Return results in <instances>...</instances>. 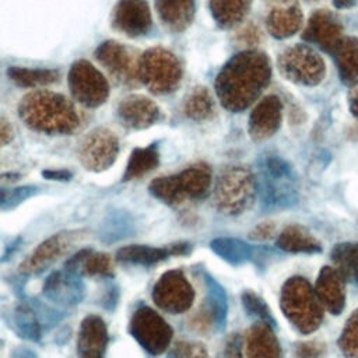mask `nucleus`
Returning <instances> with one entry per match:
<instances>
[{
	"mask_svg": "<svg viewBox=\"0 0 358 358\" xmlns=\"http://www.w3.org/2000/svg\"><path fill=\"white\" fill-rule=\"evenodd\" d=\"M343 27L340 21L330 11L320 10L316 11L303 31V39L319 45L326 52H330L337 42L343 38Z\"/></svg>",
	"mask_w": 358,
	"mask_h": 358,
	"instance_id": "6ab92c4d",
	"label": "nucleus"
},
{
	"mask_svg": "<svg viewBox=\"0 0 358 358\" xmlns=\"http://www.w3.org/2000/svg\"><path fill=\"white\" fill-rule=\"evenodd\" d=\"M277 243L282 250L292 253H315L320 250V243L303 228L295 225L285 228Z\"/></svg>",
	"mask_w": 358,
	"mask_h": 358,
	"instance_id": "c85d7f7f",
	"label": "nucleus"
},
{
	"mask_svg": "<svg viewBox=\"0 0 358 358\" xmlns=\"http://www.w3.org/2000/svg\"><path fill=\"white\" fill-rule=\"evenodd\" d=\"M119 141L113 131L98 127L90 131L83 140L78 158L87 171L101 172L108 169L117 158Z\"/></svg>",
	"mask_w": 358,
	"mask_h": 358,
	"instance_id": "9d476101",
	"label": "nucleus"
},
{
	"mask_svg": "<svg viewBox=\"0 0 358 358\" xmlns=\"http://www.w3.org/2000/svg\"><path fill=\"white\" fill-rule=\"evenodd\" d=\"M152 298L159 308L171 312H180L190 306L193 292L180 271H169L155 284Z\"/></svg>",
	"mask_w": 358,
	"mask_h": 358,
	"instance_id": "2eb2a0df",
	"label": "nucleus"
},
{
	"mask_svg": "<svg viewBox=\"0 0 358 358\" xmlns=\"http://www.w3.org/2000/svg\"><path fill=\"white\" fill-rule=\"evenodd\" d=\"M211 248L217 255L231 263H243L250 256L249 246L236 239L220 238L211 243Z\"/></svg>",
	"mask_w": 358,
	"mask_h": 358,
	"instance_id": "c9c22d12",
	"label": "nucleus"
},
{
	"mask_svg": "<svg viewBox=\"0 0 358 358\" xmlns=\"http://www.w3.org/2000/svg\"><path fill=\"white\" fill-rule=\"evenodd\" d=\"M211 180L210 168L197 164L175 176L157 178L150 183V192L161 201L176 206L186 199H201L207 194Z\"/></svg>",
	"mask_w": 358,
	"mask_h": 358,
	"instance_id": "20e7f679",
	"label": "nucleus"
},
{
	"mask_svg": "<svg viewBox=\"0 0 358 358\" xmlns=\"http://www.w3.org/2000/svg\"><path fill=\"white\" fill-rule=\"evenodd\" d=\"M69 87L73 98L90 108L102 105L109 95L106 78L87 60L73 63L69 71Z\"/></svg>",
	"mask_w": 358,
	"mask_h": 358,
	"instance_id": "6e6552de",
	"label": "nucleus"
},
{
	"mask_svg": "<svg viewBox=\"0 0 358 358\" xmlns=\"http://www.w3.org/2000/svg\"><path fill=\"white\" fill-rule=\"evenodd\" d=\"M155 7L162 22L172 31H183L193 20V0H157Z\"/></svg>",
	"mask_w": 358,
	"mask_h": 358,
	"instance_id": "393cba45",
	"label": "nucleus"
},
{
	"mask_svg": "<svg viewBox=\"0 0 358 358\" xmlns=\"http://www.w3.org/2000/svg\"><path fill=\"white\" fill-rule=\"evenodd\" d=\"M317 295L323 301V303H326L327 308L331 309L334 313L343 309V285L340 284L338 275L327 267H324L320 278H317Z\"/></svg>",
	"mask_w": 358,
	"mask_h": 358,
	"instance_id": "c756f323",
	"label": "nucleus"
},
{
	"mask_svg": "<svg viewBox=\"0 0 358 358\" xmlns=\"http://www.w3.org/2000/svg\"><path fill=\"white\" fill-rule=\"evenodd\" d=\"M29 303H31L32 309L36 313V317H38V320H39V323L42 326V330H43V327L45 329L53 327L56 323L63 320L64 316H66L64 310L57 309L55 306H50V305H48V303L42 302V301L35 299V301H31Z\"/></svg>",
	"mask_w": 358,
	"mask_h": 358,
	"instance_id": "4c0bfd02",
	"label": "nucleus"
},
{
	"mask_svg": "<svg viewBox=\"0 0 358 358\" xmlns=\"http://www.w3.org/2000/svg\"><path fill=\"white\" fill-rule=\"evenodd\" d=\"M172 355L173 358H207L201 345L187 343H178L172 351Z\"/></svg>",
	"mask_w": 358,
	"mask_h": 358,
	"instance_id": "a19ab883",
	"label": "nucleus"
},
{
	"mask_svg": "<svg viewBox=\"0 0 358 358\" xmlns=\"http://www.w3.org/2000/svg\"><path fill=\"white\" fill-rule=\"evenodd\" d=\"M63 268L80 277L101 275L109 278L113 275V264L110 256L108 253L95 252L88 248L80 249L73 256H70L66 260Z\"/></svg>",
	"mask_w": 358,
	"mask_h": 358,
	"instance_id": "4be33fe9",
	"label": "nucleus"
},
{
	"mask_svg": "<svg viewBox=\"0 0 358 358\" xmlns=\"http://www.w3.org/2000/svg\"><path fill=\"white\" fill-rule=\"evenodd\" d=\"M278 67L287 80L302 85L319 84L326 71L322 57L305 45H296L284 50L280 55Z\"/></svg>",
	"mask_w": 358,
	"mask_h": 358,
	"instance_id": "0eeeda50",
	"label": "nucleus"
},
{
	"mask_svg": "<svg viewBox=\"0 0 358 358\" xmlns=\"http://www.w3.org/2000/svg\"><path fill=\"white\" fill-rule=\"evenodd\" d=\"M344 348L352 355L358 354V312L354 317H351L343 337Z\"/></svg>",
	"mask_w": 358,
	"mask_h": 358,
	"instance_id": "ea45409f",
	"label": "nucleus"
},
{
	"mask_svg": "<svg viewBox=\"0 0 358 358\" xmlns=\"http://www.w3.org/2000/svg\"><path fill=\"white\" fill-rule=\"evenodd\" d=\"M13 127L4 119H0V147L8 144L13 140Z\"/></svg>",
	"mask_w": 358,
	"mask_h": 358,
	"instance_id": "c03bdc74",
	"label": "nucleus"
},
{
	"mask_svg": "<svg viewBox=\"0 0 358 358\" xmlns=\"http://www.w3.org/2000/svg\"><path fill=\"white\" fill-rule=\"evenodd\" d=\"M250 6V0H210V10L222 28L236 25L243 20Z\"/></svg>",
	"mask_w": 358,
	"mask_h": 358,
	"instance_id": "bb28decb",
	"label": "nucleus"
},
{
	"mask_svg": "<svg viewBox=\"0 0 358 358\" xmlns=\"http://www.w3.org/2000/svg\"><path fill=\"white\" fill-rule=\"evenodd\" d=\"M7 76L20 87L36 88L53 84L59 78V71L52 69H28L13 66L7 70Z\"/></svg>",
	"mask_w": 358,
	"mask_h": 358,
	"instance_id": "cd10ccee",
	"label": "nucleus"
},
{
	"mask_svg": "<svg viewBox=\"0 0 358 358\" xmlns=\"http://www.w3.org/2000/svg\"><path fill=\"white\" fill-rule=\"evenodd\" d=\"M158 159L159 155L155 145L133 150L123 175V180H133L144 176L158 165Z\"/></svg>",
	"mask_w": 358,
	"mask_h": 358,
	"instance_id": "7c9ffc66",
	"label": "nucleus"
},
{
	"mask_svg": "<svg viewBox=\"0 0 358 358\" xmlns=\"http://www.w3.org/2000/svg\"><path fill=\"white\" fill-rule=\"evenodd\" d=\"M180 77L179 60L162 48H152L138 57V80L154 94L175 91Z\"/></svg>",
	"mask_w": 358,
	"mask_h": 358,
	"instance_id": "39448f33",
	"label": "nucleus"
},
{
	"mask_svg": "<svg viewBox=\"0 0 358 358\" xmlns=\"http://www.w3.org/2000/svg\"><path fill=\"white\" fill-rule=\"evenodd\" d=\"M42 176L50 180H70L73 173L67 169H48L42 172Z\"/></svg>",
	"mask_w": 358,
	"mask_h": 358,
	"instance_id": "37998d69",
	"label": "nucleus"
},
{
	"mask_svg": "<svg viewBox=\"0 0 358 358\" xmlns=\"http://www.w3.org/2000/svg\"><path fill=\"white\" fill-rule=\"evenodd\" d=\"M255 180L252 173L242 166H231L217 182L215 201L227 214L243 211L253 199Z\"/></svg>",
	"mask_w": 358,
	"mask_h": 358,
	"instance_id": "423d86ee",
	"label": "nucleus"
},
{
	"mask_svg": "<svg viewBox=\"0 0 358 358\" xmlns=\"http://www.w3.org/2000/svg\"><path fill=\"white\" fill-rule=\"evenodd\" d=\"M341 80L347 84L358 81V39L341 38L330 50Z\"/></svg>",
	"mask_w": 358,
	"mask_h": 358,
	"instance_id": "b1692460",
	"label": "nucleus"
},
{
	"mask_svg": "<svg viewBox=\"0 0 358 358\" xmlns=\"http://www.w3.org/2000/svg\"><path fill=\"white\" fill-rule=\"evenodd\" d=\"M331 257L343 277L358 282V243L337 245Z\"/></svg>",
	"mask_w": 358,
	"mask_h": 358,
	"instance_id": "473e14b6",
	"label": "nucleus"
},
{
	"mask_svg": "<svg viewBox=\"0 0 358 358\" xmlns=\"http://www.w3.org/2000/svg\"><path fill=\"white\" fill-rule=\"evenodd\" d=\"M169 255H172L171 246L154 248L147 245H129V246L120 248L116 252V259L122 263L151 266L161 260H165Z\"/></svg>",
	"mask_w": 358,
	"mask_h": 358,
	"instance_id": "a878e982",
	"label": "nucleus"
},
{
	"mask_svg": "<svg viewBox=\"0 0 358 358\" xmlns=\"http://www.w3.org/2000/svg\"><path fill=\"white\" fill-rule=\"evenodd\" d=\"M18 113L29 129L45 134H69L80 124L74 105L62 94L48 90L27 94L18 105Z\"/></svg>",
	"mask_w": 358,
	"mask_h": 358,
	"instance_id": "f03ea898",
	"label": "nucleus"
},
{
	"mask_svg": "<svg viewBox=\"0 0 358 358\" xmlns=\"http://www.w3.org/2000/svg\"><path fill=\"white\" fill-rule=\"evenodd\" d=\"M117 298H119V291H117V288L113 287V285H110V287H108V289H106V292H105V296L102 298V301H101L99 303H101L105 309L112 310V309L116 306V303H117Z\"/></svg>",
	"mask_w": 358,
	"mask_h": 358,
	"instance_id": "79ce46f5",
	"label": "nucleus"
},
{
	"mask_svg": "<svg viewBox=\"0 0 358 358\" xmlns=\"http://www.w3.org/2000/svg\"><path fill=\"white\" fill-rule=\"evenodd\" d=\"M108 340V327L103 319L98 315L85 316L77 336L78 358H103Z\"/></svg>",
	"mask_w": 358,
	"mask_h": 358,
	"instance_id": "f3484780",
	"label": "nucleus"
},
{
	"mask_svg": "<svg viewBox=\"0 0 358 358\" xmlns=\"http://www.w3.org/2000/svg\"><path fill=\"white\" fill-rule=\"evenodd\" d=\"M115 29L129 35L140 36L151 28V13L145 0H119L112 13Z\"/></svg>",
	"mask_w": 358,
	"mask_h": 358,
	"instance_id": "dca6fc26",
	"label": "nucleus"
},
{
	"mask_svg": "<svg viewBox=\"0 0 358 358\" xmlns=\"http://www.w3.org/2000/svg\"><path fill=\"white\" fill-rule=\"evenodd\" d=\"M117 116L127 127L145 129L159 119V109L143 95H130L119 103Z\"/></svg>",
	"mask_w": 358,
	"mask_h": 358,
	"instance_id": "aec40b11",
	"label": "nucleus"
},
{
	"mask_svg": "<svg viewBox=\"0 0 358 358\" xmlns=\"http://www.w3.org/2000/svg\"><path fill=\"white\" fill-rule=\"evenodd\" d=\"M1 344H3V341H1V340H0V347H1Z\"/></svg>",
	"mask_w": 358,
	"mask_h": 358,
	"instance_id": "8fccbe9b",
	"label": "nucleus"
},
{
	"mask_svg": "<svg viewBox=\"0 0 358 358\" xmlns=\"http://www.w3.org/2000/svg\"><path fill=\"white\" fill-rule=\"evenodd\" d=\"M130 334L150 354H161L169 344L172 330L168 323L151 308H138L129 324Z\"/></svg>",
	"mask_w": 358,
	"mask_h": 358,
	"instance_id": "1a4fd4ad",
	"label": "nucleus"
},
{
	"mask_svg": "<svg viewBox=\"0 0 358 358\" xmlns=\"http://www.w3.org/2000/svg\"><path fill=\"white\" fill-rule=\"evenodd\" d=\"M243 303H245V306L248 308L249 312L260 316L266 323H268V326H271L274 323L271 316H270V312H268V309H267V306L264 303V301H262L257 295L250 294V292L243 294Z\"/></svg>",
	"mask_w": 358,
	"mask_h": 358,
	"instance_id": "58836bf2",
	"label": "nucleus"
},
{
	"mask_svg": "<svg viewBox=\"0 0 358 358\" xmlns=\"http://www.w3.org/2000/svg\"><path fill=\"white\" fill-rule=\"evenodd\" d=\"M81 278L66 268L52 271L43 282L42 292L55 306H76L85 296V285Z\"/></svg>",
	"mask_w": 358,
	"mask_h": 358,
	"instance_id": "4468645a",
	"label": "nucleus"
},
{
	"mask_svg": "<svg viewBox=\"0 0 358 358\" xmlns=\"http://www.w3.org/2000/svg\"><path fill=\"white\" fill-rule=\"evenodd\" d=\"M350 109L351 113L358 119V84L355 87H352V90L350 91Z\"/></svg>",
	"mask_w": 358,
	"mask_h": 358,
	"instance_id": "49530a36",
	"label": "nucleus"
},
{
	"mask_svg": "<svg viewBox=\"0 0 358 358\" xmlns=\"http://www.w3.org/2000/svg\"><path fill=\"white\" fill-rule=\"evenodd\" d=\"M186 115L197 122L208 120L214 115V102L206 88H194L185 105Z\"/></svg>",
	"mask_w": 358,
	"mask_h": 358,
	"instance_id": "72a5a7b5",
	"label": "nucleus"
},
{
	"mask_svg": "<svg viewBox=\"0 0 358 358\" xmlns=\"http://www.w3.org/2000/svg\"><path fill=\"white\" fill-rule=\"evenodd\" d=\"M6 322L18 334V337L24 340L38 343L42 338V326L28 301L18 302L8 310Z\"/></svg>",
	"mask_w": 358,
	"mask_h": 358,
	"instance_id": "5701e85b",
	"label": "nucleus"
},
{
	"mask_svg": "<svg viewBox=\"0 0 358 358\" xmlns=\"http://www.w3.org/2000/svg\"><path fill=\"white\" fill-rule=\"evenodd\" d=\"M81 231L57 232L41 242L18 266L21 275H34L43 273L49 266L59 260L80 238Z\"/></svg>",
	"mask_w": 358,
	"mask_h": 358,
	"instance_id": "9b49d317",
	"label": "nucleus"
},
{
	"mask_svg": "<svg viewBox=\"0 0 358 358\" xmlns=\"http://www.w3.org/2000/svg\"><path fill=\"white\" fill-rule=\"evenodd\" d=\"M39 193V187L34 185L17 187H0V211H8L18 207L29 197Z\"/></svg>",
	"mask_w": 358,
	"mask_h": 358,
	"instance_id": "e433bc0d",
	"label": "nucleus"
},
{
	"mask_svg": "<svg viewBox=\"0 0 358 358\" xmlns=\"http://www.w3.org/2000/svg\"><path fill=\"white\" fill-rule=\"evenodd\" d=\"M282 103L278 96H264L252 110L249 117V133L256 140L271 137L281 123Z\"/></svg>",
	"mask_w": 358,
	"mask_h": 358,
	"instance_id": "a211bd4d",
	"label": "nucleus"
},
{
	"mask_svg": "<svg viewBox=\"0 0 358 358\" xmlns=\"http://www.w3.org/2000/svg\"><path fill=\"white\" fill-rule=\"evenodd\" d=\"M302 24V11L296 0H275L267 15V28L275 38L294 35Z\"/></svg>",
	"mask_w": 358,
	"mask_h": 358,
	"instance_id": "412c9836",
	"label": "nucleus"
},
{
	"mask_svg": "<svg viewBox=\"0 0 358 358\" xmlns=\"http://www.w3.org/2000/svg\"><path fill=\"white\" fill-rule=\"evenodd\" d=\"M131 232V221L123 213L109 214L101 225L99 239L105 243H112L129 236Z\"/></svg>",
	"mask_w": 358,
	"mask_h": 358,
	"instance_id": "f704fd0d",
	"label": "nucleus"
},
{
	"mask_svg": "<svg viewBox=\"0 0 358 358\" xmlns=\"http://www.w3.org/2000/svg\"><path fill=\"white\" fill-rule=\"evenodd\" d=\"M333 4L336 8H351L352 6H355V0H333Z\"/></svg>",
	"mask_w": 358,
	"mask_h": 358,
	"instance_id": "09e8293b",
	"label": "nucleus"
},
{
	"mask_svg": "<svg viewBox=\"0 0 358 358\" xmlns=\"http://www.w3.org/2000/svg\"><path fill=\"white\" fill-rule=\"evenodd\" d=\"M270 80V63L264 53L246 50L234 56L220 71L215 90L221 103L232 110L246 109Z\"/></svg>",
	"mask_w": 358,
	"mask_h": 358,
	"instance_id": "f257e3e1",
	"label": "nucleus"
},
{
	"mask_svg": "<svg viewBox=\"0 0 358 358\" xmlns=\"http://www.w3.org/2000/svg\"><path fill=\"white\" fill-rule=\"evenodd\" d=\"M96 60L108 70L115 81L134 85L138 80V59L122 43L106 41L95 50Z\"/></svg>",
	"mask_w": 358,
	"mask_h": 358,
	"instance_id": "ddd939ff",
	"label": "nucleus"
},
{
	"mask_svg": "<svg viewBox=\"0 0 358 358\" xmlns=\"http://www.w3.org/2000/svg\"><path fill=\"white\" fill-rule=\"evenodd\" d=\"M282 303L287 315L305 331L313 330L320 322V310L309 285L302 278H294L288 282L284 288Z\"/></svg>",
	"mask_w": 358,
	"mask_h": 358,
	"instance_id": "f8f14e48",
	"label": "nucleus"
},
{
	"mask_svg": "<svg viewBox=\"0 0 358 358\" xmlns=\"http://www.w3.org/2000/svg\"><path fill=\"white\" fill-rule=\"evenodd\" d=\"M10 358H38V354L34 350L28 348V347L20 345V347H15L11 351Z\"/></svg>",
	"mask_w": 358,
	"mask_h": 358,
	"instance_id": "a18cd8bd",
	"label": "nucleus"
},
{
	"mask_svg": "<svg viewBox=\"0 0 358 358\" xmlns=\"http://www.w3.org/2000/svg\"><path fill=\"white\" fill-rule=\"evenodd\" d=\"M257 187L262 200L270 207H288L296 203V179L291 166L275 155L263 157L257 166Z\"/></svg>",
	"mask_w": 358,
	"mask_h": 358,
	"instance_id": "7ed1b4c3",
	"label": "nucleus"
},
{
	"mask_svg": "<svg viewBox=\"0 0 358 358\" xmlns=\"http://www.w3.org/2000/svg\"><path fill=\"white\" fill-rule=\"evenodd\" d=\"M271 231H273V227L271 225H268V224H262V225H259L256 229H255V238H266V236H268L270 234H271Z\"/></svg>",
	"mask_w": 358,
	"mask_h": 358,
	"instance_id": "de8ad7c7",
	"label": "nucleus"
},
{
	"mask_svg": "<svg viewBox=\"0 0 358 358\" xmlns=\"http://www.w3.org/2000/svg\"><path fill=\"white\" fill-rule=\"evenodd\" d=\"M249 357L250 358H280L278 344L264 324L260 327H256L253 333H250L249 336Z\"/></svg>",
	"mask_w": 358,
	"mask_h": 358,
	"instance_id": "2f4dec72",
	"label": "nucleus"
}]
</instances>
